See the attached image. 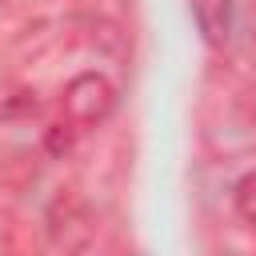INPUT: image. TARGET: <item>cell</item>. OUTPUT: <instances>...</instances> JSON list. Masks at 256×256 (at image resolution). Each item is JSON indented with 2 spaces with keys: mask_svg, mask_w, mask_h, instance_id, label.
<instances>
[{
  "mask_svg": "<svg viewBox=\"0 0 256 256\" xmlns=\"http://www.w3.org/2000/svg\"><path fill=\"white\" fill-rule=\"evenodd\" d=\"M232 8H236V0H192L196 28L208 44H224L232 36Z\"/></svg>",
  "mask_w": 256,
  "mask_h": 256,
  "instance_id": "7a4b0ae2",
  "label": "cell"
},
{
  "mask_svg": "<svg viewBox=\"0 0 256 256\" xmlns=\"http://www.w3.org/2000/svg\"><path fill=\"white\" fill-rule=\"evenodd\" d=\"M64 108L72 112L76 124H96V120L112 108V88H108V80H100V76H80V80H72L68 92H64Z\"/></svg>",
  "mask_w": 256,
  "mask_h": 256,
  "instance_id": "6da1fadb",
  "label": "cell"
},
{
  "mask_svg": "<svg viewBox=\"0 0 256 256\" xmlns=\"http://www.w3.org/2000/svg\"><path fill=\"white\" fill-rule=\"evenodd\" d=\"M232 204H236V212H240L248 224H256V172H248L244 180H236Z\"/></svg>",
  "mask_w": 256,
  "mask_h": 256,
  "instance_id": "3957f363",
  "label": "cell"
}]
</instances>
